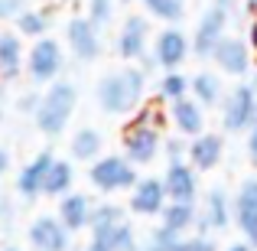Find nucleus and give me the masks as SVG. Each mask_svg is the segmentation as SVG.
<instances>
[{"label": "nucleus", "instance_id": "1", "mask_svg": "<svg viewBox=\"0 0 257 251\" xmlns=\"http://www.w3.org/2000/svg\"><path fill=\"white\" fill-rule=\"evenodd\" d=\"M163 111H160V105H140L137 114H134V121L124 127V150H127V160H131L134 166L137 163H153V157H157L160 150V131H163Z\"/></svg>", "mask_w": 257, "mask_h": 251}, {"label": "nucleus", "instance_id": "2", "mask_svg": "<svg viewBox=\"0 0 257 251\" xmlns=\"http://www.w3.org/2000/svg\"><path fill=\"white\" fill-rule=\"evenodd\" d=\"M144 98V72L140 69H124L111 72L98 82V105L107 114H127L137 111Z\"/></svg>", "mask_w": 257, "mask_h": 251}, {"label": "nucleus", "instance_id": "3", "mask_svg": "<svg viewBox=\"0 0 257 251\" xmlns=\"http://www.w3.org/2000/svg\"><path fill=\"white\" fill-rule=\"evenodd\" d=\"M78 105V92L72 82H52L49 92L39 98L36 105V127L46 134V137H59V134L65 131V124H69L72 111H75Z\"/></svg>", "mask_w": 257, "mask_h": 251}, {"label": "nucleus", "instance_id": "4", "mask_svg": "<svg viewBox=\"0 0 257 251\" xmlns=\"http://www.w3.org/2000/svg\"><path fill=\"white\" fill-rule=\"evenodd\" d=\"M88 180L101 193H117V189H134L137 186V170L127 157H98L88 170Z\"/></svg>", "mask_w": 257, "mask_h": 251}, {"label": "nucleus", "instance_id": "5", "mask_svg": "<svg viewBox=\"0 0 257 251\" xmlns=\"http://www.w3.org/2000/svg\"><path fill=\"white\" fill-rule=\"evenodd\" d=\"M254 118H257V92H254V85H238L225 101L221 124H225V131L238 134V131H251Z\"/></svg>", "mask_w": 257, "mask_h": 251}, {"label": "nucleus", "instance_id": "6", "mask_svg": "<svg viewBox=\"0 0 257 251\" xmlns=\"http://www.w3.org/2000/svg\"><path fill=\"white\" fill-rule=\"evenodd\" d=\"M26 69H30L33 82H56V75L62 72V49H59L56 39L39 36L36 46L30 49V59H26Z\"/></svg>", "mask_w": 257, "mask_h": 251}, {"label": "nucleus", "instance_id": "7", "mask_svg": "<svg viewBox=\"0 0 257 251\" xmlns=\"http://www.w3.org/2000/svg\"><path fill=\"white\" fill-rule=\"evenodd\" d=\"M225 26H228V10H221V7H208L205 17H202L199 26H195V36H192V52H195V56H199V59L212 56L215 43L225 36Z\"/></svg>", "mask_w": 257, "mask_h": 251}, {"label": "nucleus", "instance_id": "8", "mask_svg": "<svg viewBox=\"0 0 257 251\" xmlns=\"http://www.w3.org/2000/svg\"><path fill=\"white\" fill-rule=\"evenodd\" d=\"M189 49H192V43L186 39V33H179L176 26H170V30H163L157 36V43H153V62H157L160 69L173 72V69H179V65L186 62Z\"/></svg>", "mask_w": 257, "mask_h": 251}, {"label": "nucleus", "instance_id": "9", "mask_svg": "<svg viewBox=\"0 0 257 251\" xmlns=\"http://www.w3.org/2000/svg\"><path fill=\"white\" fill-rule=\"evenodd\" d=\"M166 202H170V196H166V183L157 180V176L137 180V186H134V193H131V209L137 215H160L166 209Z\"/></svg>", "mask_w": 257, "mask_h": 251}, {"label": "nucleus", "instance_id": "10", "mask_svg": "<svg viewBox=\"0 0 257 251\" xmlns=\"http://www.w3.org/2000/svg\"><path fill=\"white\" fill-rule=\"evenodd\" d=\"M30 245L36 251H69V228L56 215H39L30 225Z\"/></svg>", "mask_w": 257, "mask_h": 251}, {"label": "nucleus", "instance_id": "11", "mask_svg": "<svg viewBox=\"0 0 257 251\" xmlns=\"http://www.w3.org/2000/svg\"><path fill=\"white\" fill-rule=\"evenodd\" d=\"M65 36H69V46L72 52H75L82 62H91V59L101 56V36H98V26L91 23V20H82L75 17L69 26H65Z\"/></svg>", "mask_w": 257, "mask_h": 251}, {"label": "nucleus", "instance_id": "12", "mask_svg": "<svg viewBox=\"0 0 257 251\" xmlns=\"http://www.w3.org/2000/svg\"><path fill=\"white\" fill-rule=\"evenodd\" d=\"M212 59L228 75H244L247 65H251V52H247V46L241 43L238 36H221L212 49Z\"/></svg>", "mask_w": 257, "mask_h": 251}, {"label": "nucleus", "instance_id": "13", "mask_svg": "<svg viewBox=\"0 0 257 251\" xmlns=\"http://www.w3.org/2000/svg\"><path fill=\"white\" fill-rule=\"evenodd\" d=\"M166 183V196L176 202H195V193H199V180H195L192 163H182V160H173L170 170L163 176Z\"/></svg>", "mask_w": 257, "mask_h": 251}, {"label": "nucleus", "instance_id": "14", "mask_svg": "<svg viewBox=\"0 0 257 251\" xmlns=\"http://www.w3.org/2000/svg\"><path fill=\"white\" fill-rule=\"evenodd\" d=\"M170 118H173L176 131H179L182 137H199V134H205V114H202V105L195 98L170 101Z\"/></svg>", "mask_w": 257, "mask_h": 251}, {"label": "nucleus", "instance_id": "15", "mask_svg": "<svg viewBox=\"0 0 257 251\" xmlns=\"http://www.w3.org/2000/svg\"><path fill=\"white\" fill-rule=\"evenodd\" d=\"M52 150H43V153H36V157L30 160L23 170H20V180H17V189L26 196V199H33V196H39L43 193V186H46V176H49V166H52Z\"/></svg>", "mask_w": 257, "mask_h": 251}, {"label": "nucleus", "instance_id": "16", "mask_svg": "<svg viewBox=\"0 0 257 251\" xmlns=\"http://www.w3.org/2000/svg\"><path fill=\"white\" fill-rule=\"evenodd\" d=\"M147 39H150V23H147L144 17H131L124 23V30H120V36H117V52L124 59H144Z\"/></svg>", "mask_w": 257, "mask_h": 251}, {"label": "nucleus", "instance_id": "17", "mask_svg": "<svg viewBox=\"0 0 257 251\" xmlns=\"http://www.w3.org/2000/svg\"><path fill=\"white\" fill-rule=\"evenodd\" d=\"M91 199L85 193H69L59 202V222H62L69 232H78V228H88V219H91Z\"/></svg>", "mask_w": 257, "mask_h": 251}, {"label": "nucleus", "instance_id": "18", "mask_svg": "<svg viewBox=\"0 0 257 251\" xmlns=\"http://www.w3.org/2000/svg\"><path fill=\"white\" fill-rule=\"evenodd\" d=\"M221 147H225V144H221L218 134H199V137H192V144H189V163H192V170L218 166Z\"/></svg>", "mask_w": 257, "mask_h": 251}, {"label": "nucleus", "instance_id": "19", "mask_svg": "<svg viewBox=\"0 0 257 251\" xmlns=\"http://www.w3.org/2000/svg\"><path fill=\"white\" fill-rule=\"evenodd\" d=\"M228 222H231V206H228L225 189H212L208 199H205V215H202L195 225H199V232L205 235L208 228H228Z\"/></svg>", "mask_w": 257, "mask_h": 251}, {"label": "nucleus", "instance_id": "20", "mask_svg": "<svg viewBox=\"0 0 257 251\" xmlns=\"http://www.w3.org/2000/svg\"><path fill=\"white\" fill-rule=\"evenodd\" d=\"M160 219H163V225L170 228V232L182 235V232H189V228L199 222V212H195V202H176V199H170L166 209L160 212Z\"/></svg>", "mask_w": 257, "mask_h": 251}, {"label": "nucleus", "instance_id": "21", "mask_svg": "<svg viewBox=\"0 0 257 251\" xmlns=\"http://www.w3.org/2000/svg\"><path fill=\"white\" fill-rule=\"evenodd\" d=\"M20 65H23V46H20L17 33H0V75L17 78Z\"/></svg>", "mask_w": 257, "mask_h": 251}, {"label": "nucleus", "instance_id": "22", "mask_svg": "<svg viewBox=\"0 0 257 251\" xmlns=\"http://www.w3.org/2000/svg\"><path fill=\"white\" fill-rule=\"evenodd\" d=\"M101 147H104L101 134L94 131V127H82V131H75V137H72V157L82 160V163H94V160L101 157Z\"/></svg>", "mask_w": 257, "mask_h": 251}, {"label": "nucleus", "instance_id": "23", "mask_svg": "<svg viewBox=\"0 0 257 251\" xmlns=\"http://www.w3.org/2000/svg\"><path fill=\"white\" fill-rule=\"evenodd\" d=\"M72 183H75L72 163H65V160H52V166H49V176H46L43 193H46V196H69Z\"/></svg>", "mask_w": 257, "mask_h": 251}, {"label": "nucleus", "instance_id": "24", "mask_svg": "<svg viewBox=\"0 0 257 251\" xmlns=\"http://www.w3.org/2000/svg\"><path fill=\"white\" fill-rule=\"evenodd\" d=\"M91 238L104 241L111 251H134V248H137V235H134L131 222H120V225L107 228V232H101V235H91Z\"/></svg>", "mask_w": 257, "mask_h": 251}, {"label": "nucleus", "instance_id": "25", "mask_svg": "<svg viewBox=\"0 0 257 251\" xmlns=\"http://www.w3.org/2000/svg\"><path fill=\"white\" fill-rule=\"evenodd\" d=\"M189 88H192V95H195L199 105H218V98H221V82L212 75V72H199V75L189 82Z\"/></svg>", "mask_w": 257, "mask_h": 251}, {"label": "nucleus", "instance_id": "26", "mask_svg": "<svg viewBox=\"0 0 257 251\" xmlns=\"http://www.w3.org/2000/svg\"><path fill=\"white\" fill-rule=\"evenodd\" d=\"M120 222H127L124 219V209L120 206H94L91 209V219H88V228H91V235H101V232H107V228H114V225H120Z\"/></svg>", "mask_w": 257, "mask_h": 251}, {"label": "nucleus", "instance_id": "27", "mask_svg": "<svg viewBox=\"0 0 257 251\" xmlns=\"http://www.w3.org/2000/svg\"><path fill=\"white\" fill-rule=\"evenodd\" d=\"M147 13L157 20H166V23H179L186 17V4L182 0H144Z\"/></svg>", "mask_w": 257, "mask_h": 251}, {"label": "nucleus", "instance_id": "28", "mask_svg": "<svg viewBox=\"0 0 257 251\" xmlns=\"http://www.w3.org/2000/svg\"><path fill=\"white\" fill-rule=\"evenodd\" d=\"M257 212V180H244L234 196V219H244V215Z\"/></svg>", "mask_w": 257, "mask_h": 251}, {"label": "nucleus", "instance_id": "29", "mask_svg": "<svg viewBox=\"0 0 257 251\" xmlns=\"http://www.w3.org/2000/svg\"><path fill=\"white\" fill-rule=\"evenodd\" d=\"M189 82L192 78H186L182 72H166L163 78H160V98L163 101H176V98H186V92H189Z\"/></svg>", "mask_w": 257, "mask_h": 251}, {"label": "nucleus", "instance_id": "30", "mask_svg": "<svg viewBox=\"0 0 257 251\" xmlns=\"http://www.w3.org/2000/svg\"><path fill=\"white\" fill-rule=\"evenodd\" d=\"M17 26H20L23 36H43V33H46V17L36 13V10H23L17 17Z\"/></svg>", "mask_w": 257, "mask_h": 251}, {"label": "nucleus", "instance_id": "31", "mask_svg": "<svg viewBox=\"0 0 257 251\" xmlns=\"http://www.w3.org/2000/svg\"><path fill=\"white\" fill-rule=\"evenodd\" d=\"M114 17V4L111 0H88V20L94 26H107Z\"/></svg>", "mask_w": 257, "mask_h": 251}, {"label": "nucleus", "instance_id": "32", "mask_svg": "<svg viewBox=\"0 0 257 251\" xmlns=\"http://www.w3.org/2000/svg\"><path fill=\"white\" fill-rule=\"evenodd\" d=\"M173 251H215V241L208 235H189V238H176Z\"/></svg>", "mask_w": 257, "mask_h": 251}, {"label": "nucleus", "instance_id": "33", "mask_svg": "<svg viewBox=\"0 0 257 251\" xmlns=\"http://www.w3.org/2000/svg\"><path fill=\"white\" fill-rule=\"evenodd\" d=\"M238 225H241V232L247 235V245L257 248V212H254V215H244V219H238Z\"/></svg>", "mask_w": 257, "mask_h": 251}, {"label": "nucleus", "instance_id": "34", "mask_svg": "<svg viewBox=\"0 0 257 251\" xmlns=\"http://www.w3.org/2000/svg\"><path fill=\"white\" fill-rule=\"evenodd\" d=\"M23 13V0H0V20H17Z\"/></svg>", "mask_w": 257, "mask_h": 251}, {"label": "nucleus", "instance_id": "35", "mask_svg": "<svg viewBox=\"0 0 257 251\" xmlns=\"http://www.w3.org/2000/svg\"><path fill=\"white\" fill-rule=\"evenodd\" d=\"M247 153H251V163H257V127H251V137H247Z\"/></svg>", "mask_w": 257, "mask_h": 251}, {"label": "nucleus", "instance_id": "36", "mask_svg": "<svg viewBox=\"0 0 257 251\" xmlns=\"http://www.w3.org/2000/svg\"><path fill=\"white\" fill-rule=\"evenodd\" d=\"M166 153H170V163L179 160L182 157V144H179V140H170V144H166Z\"/></svg>", "mask_w": 257, "mask_h": 251}, {"label": "nucleus", "instance_id": "37", "mask_svg": "<svg viewBox=\"0 0 257 251\" xmlns=\"http://www.w3.org/2000/svg\"><path fill=\"white\" fill-rule=\"evenodd\" d=\"M82 251H111V248H107V245H104V241H98V238H91V241H88V245H85Z\"/></svg>", "mask_w": 257, "mask_h": 251}, {"label": "nucleus", "instance_id": "38", "mask_svg": "<svg viewBox=\"0 0 257 251\" xmlns=\"http://www.w3.org/2000/svg\"><path fill=\"white\" fill-rule=\"evenodd\" d=\"M7 166H10V157H7V150H0V173H4Z\"/></svg>", "mask_w": 257, "mask_h": 251}, {"label": "nucleus", "instance_id": "39", "mask_svg": "<svg viewBox=\"0 0 257 251\" xmlns=\"http://www.w3.org/2000/svg\"><path fill=\"white\" fill-rule=\"evenodd\" d=\"M251 46H254V52H257V20L251 23Z\"/></svg>", "mask_w": 257, "mask_h": 251}, {"label": "nucleus", "instance_id": "40", "mask_svg": "<svg viewBox=\"0 0 257 251\" xmlns=\"http://www.w3.org/2000/svg\"><path fill=\"white\" fill-rule=\"evenodd\" d=\"M212 7H221V10H228V7H231V0H212Z\"/></svg>", "mask_w": 257, "mask_h": 251}, {"label": "nucleus", "instance_id": "41", "mask_svg": "<svg viewBox=\"0 0 257 251\" xmlns=\"http://www.w3.org/2000/svg\"><path fill=\"white\" fill-rule=\"evenodd\" d=\"M225 251H254L251 245H231V248H225Z\"/></svg>", "mask_w": 257, "mask_h": 251}, {"label": "nucleus", "instance_id": "42", "mask_svg": "<svg viewBox=\"0 0 257 251\" xmlns=\"http://www.w3.org/2000/svg\"><path fill=\"white\" fill-rule=\"evenodd\" d=\"M0 114H4V92H0Z\"/></svg>", "mask_w": 257, "mask_h": 251}, {"label": "nucleus", "instance_id": "43", "mask_svg": "<svg viewBox=\"0 0 257 251\" xmlns=\"http://www.w3.org/2000/svg\"><path fill=\"white\" fill-rule=\"evenodd\" d=\"M251 85H254V92H257V75H254V82H251Z\"/></svg>", "mask_w": 257, "mask_h": 251}, {"label": "nucleus", "instance_id": "44", "mask_svg": "<svg viewBox=\"0 0 257 251\" xmlns=\"http://www.w3.org/2000/svg\"><path fill=\"white\" fill-rule=\"evenodd\" d=\"M4 251H20V248H4Z\"/></svg>", "mask_w": 257, "mask_h": 251}, {"label": "nucleus", "instance_id": "45", "mask_svg": "<svg viewBox=\"0 0 257 251\" xmlns=\"http://www.w3.org/2000/svg\"><path fill=\"white\" fill-rule=\"evenodd\" d=\"M254 127H257V118H254Z\"/></svg>", "mask_w": 257, "mask_h": 251}, {"label": "nucleus", "instance_id": "46", "mask_svg": "<svg viewBox=\"0 0 257 251\" xmlns=\"http://www.w3.org/2000/svg\"><path fill=\"white\" fill-rule=\"evenodd\" d=\"M124 4H127V0H124Z\"/></svg>", "mask_w": 257, "mask_h": 251}]
</instances>
